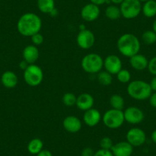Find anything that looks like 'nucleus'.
Instances as JSON below:
<instances>
[{"label": "nucleus", "mask_w": 156, "mask_h": 156, "mask_svg": "<svg viewBox=\"0 0 156 156\" xmlns=\"http://www.w3.org/2000/svg\"><path fill=\"white\" fill-rule=\"evenodd\" d=\"M42 28V21L37 14L27 12L19 18L17 22V29L24 37H31L40 32Z\"/></svg>", "instance_id": "obj_1"}, {"label": "nucleus", "mask_w": 156, "mask_h": 156, "mask_svg": "<svg viewBox=\"0 0 156 156\" xmlns=\"http://www.w3.org/2000/svg\"><path fill=\"white\" fill-rule=\"evenodd\" d=\"M117 49L124 57L131 58L139 53L141 43L139 39L132 33L122 34L117 41Z\"/></svg>", "instance_id": "obj_2"}, {"label": "nucleus", "mask_w": 156, "mask_h": 156, "mask_svg": "<svg viewBox=\"0 0 156 156\" xmlns=\"http://www.w3.org/2000/svg\"><path fill=\"white\" fill-rule=\"evenodd\" d=\"M127 93L131 98L136 100H145L149 99L152 94L149 83L141 80H135L129 83Z\"/></svg>", "instance_id": "obj_3"}, {"label": "nucleus", "mask_w": 156, "mask_h": 156, "mask_svg": "<svg viewBox=\"0 0 156 156\" xmlns=\"http://www.w3.org/2000/svg\"><path fill=\"white\" fill-rule=\"evenodd\" d=\"M81 67L86 73L90 74H97L103 70V58L98 54H88L82 58Z\"/></svg>", "instance_id": "obj_4"}, {"label": "nucleus", "mask_w": 156, "mask_h": 156, "mask_svg": "<svg viewBox=\"0 0 156 156\" xmlns=\"http://www.w3.org/2000/svg\"><path fill=\"white\" fill-rule=\"evenodd\" d=\"M102 119L103 124L111 129L120 128L125 122L123 111L115 109H109L106 111L102 116Z\"/></svg>", "instance_id": "obj_5"}, {"label": "nucleus", "mask_w": 156, "mask_h": 156, "mask_svg": "<svg viewBox=\"0 0 156 156\" xmlns=\"http://www.w3.org/2000/svg\"><path fill=\"white\" fill-rule=\"evenodd\" d=\"M25 82L30 87H37L44 79V73L41 67L35 64H29L23 73Z\"/></svg>", "instance_id": "obj_6"}, {"label": "nucleus", "mask_w": 156, "mask_h": 156, "mask_svg": "<svg viewBox=\"0 0 156 156\" xmlns=\"http://www.w3.org/2000/svg\"><path fill=\"white\" fill-rule=\"evenodd\" d=\"M142 2L139 0H124L120 4L121 15L126 19H133L142 12Z\"/></svg>", "instance_id": "obj_7"}, {"label": "nucleus", "mask_w": 156, "mask_h": 156, "mask_svg": "<svg viewBox=\"0 0 156 156\" xmlns=\"http://www.w3.org/2000/svg\"><path fill=\"white\" fill-rule=\"evenodd\" d=\"M76 44L81 49L88 50L95 44L96 37L93 31L87 28L80 30L76 35Z\"/></svg>", "instance_id": "obj_8"}, {"label": "nucleus", "mask_w": 156, "mask_h": 156, "mask_svg": "<svg viewBox=\"0 0 156 156\" xmlns=\"http://www.w3.org/2000/svg\"><path fill=\"white\" fill-rule=\"evenodd\" d=\"M125 122L132 125H137L144 120L145 114L140 108L137 106H129L123 111Z\"/></svg>", "instance_id": "obj_9"}, {"label": "nucleus", "mask_w": 156, "mask_h": 156, "mask_svg": "<svg viewBox=\"0 0 156 156\" xmlns=\"http://www.w3.org/2000/svg\"><path fill=\"white\" fill-rule=\"evenodd\" d=\"M126 138L127 142L133 147H139L146 141V134L142 129L134 127L127 132Z\"/></svg>", "instance_id": "obj_10"}, {"label": "nucleus", "mask_w": 156, "mask_h": 156, "mask_svg": "<svg viewBox=\"0 0 156 156\" xmlns=\"http://www.w3.org/2000/svg\"><path fill=\"white\" fill-rule=\"evenodd\" d=\"M103 67L105 70L112 75H116L117 73L122 69V61L117 55H109L103 59Z\"/></svg>", "instance_id": "obj_11"}, {"label": "nucleus", "mask_w": 156, "mask_h": 156, "mask_svg": "<svg viewBox=\"0 0 156 156\" xmlns=\"http://www.w3.org/2000/svg\"><path fill=\"white\" fill-rule=\"evenodd\" d=\"M100 15V9L98 5L93 3H88L82 8L80 16L85 22H94L99 18Z\"/></svg>", "instance_id": "obj_12"}, {"label": "nucleus", "mask_w": 156, "mask_h": 156, "mask_svg": "<svg viewBox=\"0 0 156 156\" xmlns=\"http://www.w3.org/2000/svg\"><path fill=\"white\" fill-rule=\"evenodd\" d=\"M63 127L70 133H76L82 128V122L75 115H67L63 120Z\"/></svg>", "instance_id": "obj_13"}, {"label": "nucleus", "mask_w": 156, "mask_h": 156, "mask_svg": "<svg viewBox=\"0 0 156 156\" xmlns=\"http://www.w3.org/2000/svg\"><path fill=\"white\" fill-rule=\"evenodd\" d=\"M83 120L87 126L94 127L102 120V115L98 109L91 108L84 112Z\"/></svg>", "instance_id": "obj_14"}, {"label": "nucleus", "mask_w": 156, "mask_h": 156, "mask_svg": "<svg viewBox=\"0 0 156 156\" xmlns=\"http://www.w3.org/2000/svg\"><path fill=\"white\" fill-rule=\"evenodd\" d=\"M133 148L127 141H123L113 145L111 151L114 156H131L133 153Z\"/></svg>", "instance_id": "obj_15"}, {"label": "nucleus", "mask_w": 156, "mask_h": 156, "mask_svg": "<svg viewBox=\"0 0 156 156\" xmlns=\"http://www.w3.org/2000/svg\"><path fill=\"white\" fill-rule=\"evenodd\" d=\"M94 105V99L91 94L83 93L76 97V106L82 111H87L93 108Z\"/></svg>", "instance_id": "obj_16"}, {"label": "nucleus", "mask_w": 156, "mask_h": 156, "mask_svg": "<svg viewBox=\"0 0 156 156\" xmlns=\"http://www.w3.org/2000/svg\"><path fill=\"white\" fill-rule=\"evenodd\" d=\"M22 57L25 61L29 64H35L39 58V50L37 46L34 44H30L26 46L22 51Z\"/></svg>", "instance_id": "obj_17"}, {"label": "nucleus", "mask_w": 156, "mask_h": 156, "mask_svg": "<svg viewBox=\"0 0 156 156\" xmlns=\"http://www.w3.org/2000/svg\"><path fill=\"white\" fill-rule=\"evenodd\" d=\"M130 66L136 70H144L148 67V60L142 54H136L129 58Z\"/></svg>", "instance_id": "obj_18"}, {"label": "nucleus", "mask_w": 156, "mask_h": 156, "mask_svg": "<svg viewBox=\"0 0 156 156\" xmlns=\"http://www.w3.org/2000/svg\"><path fill=\"white\" fill-rule=\"evenodd\" d=\"M1 81L5 87L11 89V88H14L17 86L19 78L15 72L7 70L2 73V76H1Z\"/></svg>", "instance_id": "obj_19"}, {"label": "nucleus", "mask_w": 156, "mask_h": 156, "mask_svg": "<svg viewBox=\"0 0 156 156\" xmlns=\"http://www.w3.org/2000/svg\"><path fill=\"white\" fill-rule=\"evenodd\" d=\"M142 12L146 18H153L156 16V1L148 0L142 5Z\"/></svg>", "instance_id": "obj_20"}, {"label": "nucleus", "mask_w": 156, "mask_h": 156, "mask_svg": "<svg viewBox=\"0 0 156 156\" xmlns=\"http://www.w3.org/2000/svg\"><path fill=\"white\" fill-rule=\"evenodd\" d=\"M44 143L42 140L38 138L32 139L27 145L28 151L31 154H37L42 149H44Z\"/></svg>", "instance_id": "obj_21"}, {"label": "nucleus", "mask_w": 156, "mask_h": 156, "mask_svg": "<svg viewBox=\"0 0 156 156\" xmlns=\"http://www.w3.org/2000/svg\"><path fill=\"white\" fill-rule=\"evenodd\" d=\"M37 9L41 12L50 14L52 10L55 9V0H37Z\"/></svg>", "instance_id": "obj_22"}, {"label": "nucleus", "mask_w": 156, "mask_h": 156, "mask_svg": "<svg viewBox=\"0 0 156 156\" xmlns=\"http://www.w3.org/2000/svg\"><path fill=\"white\" fill-rule=\"evenodd\" d=\"M105 16L108 19L112 21L118 20L122 17L121 15V11L119 7L117 6L116 5H108L105 10Z\"/></svg>", "instance_id": "obj_23"}, {"label": "nucleus", "mask_w": 156, "mask_h": 156, "mask_svg": "<svg viewBox=\"0 0 156 156\" xmlns=\"http://www.w3.org/2000/svg\"><path fill=\"white\" fill-rule=\"evenodd\" d=\"M109 104L112 109L122 110L125 107V100L119 94H112L109 98Z\"/></svg>", "instance_id": "obj_24"}, {"label": "nucleus", "mask_w": 156, "mask_h": 156, "mask_svg": "<svg viewBox=\"0 0 156 156\" xmlns=\"http://www.w3.org/2000/svg\"><path fill=\"white\" fill-rule=\"evenodd\" d=\"M97 80L103 86H109L112 83V75L106 70H103L97 73Z\"/></svg>", "instance_id": "obj_25"}, {"label": "nucleus", "mask_w": 156, "mask_h": 156, "mask_svg": "<svg viewBox=\"0 0 156 156\" xmlns=\"http://www.w3.org/2000/svg\"><path fill=\"white\" fill-rule=\"evenodd\" d=\"M142 40L145 44H153L156 43V34L153 30H147L142 34Z\"/></svg>", "instance_id": "obj_26"}, {"label": "nucleus", "mask_w": 156, "mask_h": 156, "mask_svg": "<svg viewBox=\"0 0 156 156\" xmlns=\"http://www.w3.org/2000/svg\"><path fill=\"white\" fill-rule=\"evenodd\" d=\"M118 81L122 83H129L131 80V73L126 69H122L116 74Z\"/></svg>", "instance_id": "obj_27"}, {"label": "nucleus", "mask_w": 156, "mask_h": 156, "mask_svg": "<svg viewBox=\"0 0 156 156\" xmlns=\"http://www.w3.org/2000/svg\"><path fill=\"white\" fill-rule=\"evenodd\" d=\"M76 96L73 93H66L62 97V102L65 106H72L76 105Z\"/></svg>", "instance_id": "obj_28"}, {"label": "nucleus", "mask_w": 156, "mask_h": 156, "mask_svg": "<svg viewBox=\"0 0 156 156\" xmlns=\"http://www.w3.org/2000/svg\"><path fill=\"white\" fill-rule=\"evenodd\" d=\"M113 142L109 137H103L102 138L100 142V146L102 149L111 150L113 146Z\"/></svg>", "instance_id": "obj_29"}, {"label": "nucleus", "mask_w": 156, "mask_h": 156, "mask_svg": "<svg viewBox=\"0 0 156 156\" xmlns=\"http://www.w3.org/2000/svg\"><path fill=\"white\" fill-rule=\"evenodd\" d=\"M31 39L32 44L35 46L41 45L44 42V37H43V35L40 32L31 36Z\"/></svg>", "instance_id": "obj_30"}, {"label": "nucleus", "mask_w": 156, "mask_h": 156, "mask_svg": "<svg viewBox=\"0 0 156 156\" xmlns=\"http://www.w3.org/2000/svg\"><path fill=\"white\" fill-rule=\"evenodd\" d=\"M147 69L148 70L151 74L156 76V56L153 57L152 58L148 61V64Z\"/></svg>", "instance_id": "obj_31"}, {"label": "nucleus", "mask_w": 156, "mask_h": 156, "mask_svg": "<svg viewBox=\"0 0 156 156\" xmlns=\"http://www.w3.org/2000/svg\"><path fill=\"white\" fill-rule=\"evenodd\" d=\"M94 156H114L112 154V151L111 150H106V149H99L98 151H96L94 153Z\"/></svg>", "instance_id": "obj_32"}, {"label": "nucleus", "mask_w": 156, "mask_h": 156, "mask_svg": "<svg viewBox=\"0 0 156 156\" xmlns=\"http://www.w3.org/2000/svg\"><path fill=\"white\" fill-rule=\"evenodd\" d=\"M94 151L90 147H86L83 148L81 151V156H94Z\"/></svg>", "instance_id": "obj_33"}, {"label": "nucleus", "mask_w": 156, "mask_h": 156, "mask_svg": "<svg viewBox=\"0 0 156 156\" xmlns=\"http://www.w3.org/2000/svg\"><path fill=\"white\" fill-rule=\"evenodd\" d=\"M149 103L152 107L156 109V92H154L151 94V97H149Z\"/></svg>", "instance_id": "obj_34"}, {"label": "nucleus", "mask_w": 156, "mask_h": 156, "mask_svg": "<svg viewBox=\"0 0 156 156\" xmlns=\"http://www.w3.org/2000/svg\"><path fill=\"white\" fill-rule=\"evenodd\" d=\"M90 1L91 3L95 4V5H98V6H100V5H103V4L105 3H108V2H109V0H90Z\"/></svg>", "instance_id": "obj_35"}, {"label": "nucleus", "mask_w": 156, "mask_h": 156, "mask_svg": "<svg viewBox=\"0 0 156 156\" xmlns=\"http://www.w3.org/2000/svg\"><path fill=\"white\" fill-rule=\"evenodd\" d=\"M36 156H53V154L49 150L42 149L38 154H36Z\"/></svg>", "instance_id": "obj_36"}, {"label": "nucleus", "mask_w": 156, "mask_h": 156, "mask_svg": "<svg viewBox=\"0 0 156 156\" xmlns=\"http://www.w3.org/2000/svg\"><path fill=\"white\" fill-rule=\"evenodd\" d=\"M149 85L152 92L153 91H154V92H156V76H154V77L151 79V81H150L149 83Z\"/></svg>", "instance_id": "obj_37"}, {"label": "nucleus", "mask_w": 156, "mask_h": 156, "mask_svg": "<svg viewBox=\"0 0 156 156\" xmlns=\"http://www.w3.org/2000/svg\"><path fill=\"white\" fill-rule=\"evenodd\" d=\"M28 66H29V64H28V63L26 61H25L24 59L19 63V67H20V69H22V70H26L27 67H28Z\"/></svg>", "instance_id": "obj_38"}, {"label": "nucleus", "mask_w": 156, "mask_h": 156, "mask_svg": "<svg viewBox=\"0 0 156 156\" xmlns=\"http://www.w3.org/2000/svg\"><path fill=\"white\" fill-rule=\"evenodd\" d=\"M109 2H112L114 5H120L124 0H109Z\"/></svg>", "instance_id": "obj_39"}, {"label": "nucleus", "mask_w": 156, "mask_h": 156, "mask_svg": "<svg viewBox=\"0 0 156 156\" xmlns=\"http://www.w3.org/2000/svg\"><path fill=\"white\" fill-rule=\"evenodd\" d=\"M151 138V140H152V142H154V143L156 144V129L154 130V131L152 132Z\"/></svg>", "instance_id": "obj_40"}, {"label": "nucleus", "mask_w": 156, "mask_h": 156, "mask_svg": "<svg viewBox=\"0 0 156 156\" xmlns=\"http://www.w3.org/2000/svg\"><path fill=\"white\" fill-rule=\"evenodd\" d=\"M58 10H57V9L55 8V9L52 10L51 12L49 15H50V16H51L52 17H55V16H58Z\"/></svg>", "instance_id": "obj_41"}, {"label": "nucleus", "mask_w": 156, "mask_h": 156, "mask_svg": "<svg viewBox=\"0 0 156 156\" xmlns=\"http://www.w3.org/2000/svg\"><path fill=\"white\" fill-rule=\"evenodd\" d=\"M152 30L154 31V32H155V34H156V19H154V22H153Z\"/></svg>", "instance_id": "obj_42"}, {"label": "nucleus", "mask_w": 156, "mask_h": 156, "mask_svg": "<svg viewBox=\"0 0 156 156\" xmlns=\"http://www.w3.org/2000/svg\"><path fill=\"white\" fill-rule=\"evenodd\" d=\"M139 1H140L141 2H146V1H148V0H139Z\"/></svg>", "instance_id": "obj_43"}, {"label": "nucleus", "mask_w": 156, "mask_h": 156, "mask_svg": "<svg viewBox=\"0 0 156 156\" xmlns=\"http://www.w3.org/2000/svg\"><path fill=\"white\" fill-rule=\"evenodd\" d=\"M155 1H156V0H155Z\"/></svg>", "instance_id": "obj_44"}]
</instances>
